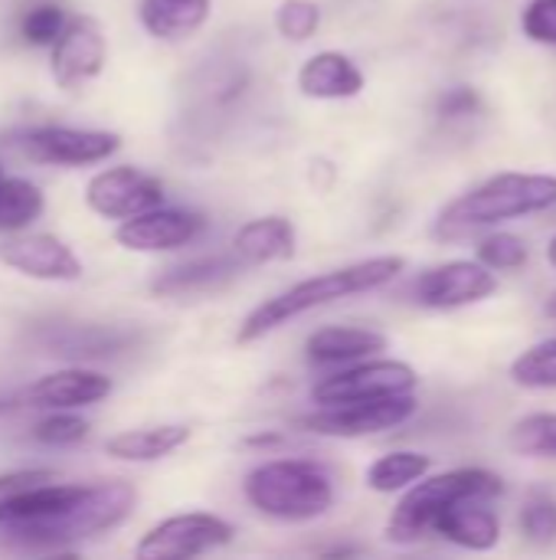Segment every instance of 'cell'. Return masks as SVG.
I'll list each match as a JSON object with an SVG mask.
<instances>
[{"label":"cell","mask_w":556,"mask_h":560,"mask_svg":"<svg viewBox=\"0 0 556 560\" xmlns=\"http://www.w3.org/2000/svg\"><path fill=\"white\" fill-rule=\"evenodd\" d=\"M206 230L203 213L180 207H154L138 217H128L115 230V243L128 253H170L184 249Z\"/></svg>","instance_id":"4fadbf2b"},{"label":"cell","mask_w":556,"mask_h":560,"mask_svg":"<svg viewBox=\"0 0 556 560\" xmlns=\"http://www.w3.org/2000/svg\"><path fill=\"white\" fill-rule=\"evenodd\" d=\"M111 390H115L111 377L88 368H66L39 377L26 390V404L39 410H82V407H95Z\"/></svg>","instance_id":"9a60e30c"},{"label":"cell","mask_w":556,"mask_h":560,"mask_svg":"<svg viewBox=\"0 0 556 560\" xmlns=\"http://www.w3.org/2000/svg\"><path fill=\"white\" fill-rule=\"evenodd\" d=\"M321 26V7L315 0H282L275 10V30L288 43H305Z\"/></svg>","instance_id":"f1b7e54d"},{"label":"cell","mask_w":556,"mask_h":560,"mask_svg":"<svg viewBox=\"0 0 556 560\" xmlns=\"http://www.w3.org/2000/svg\"><path fill=\"white\" fill-rule=\"evenodd\" d=\"M492 499H459L433 525V535L465 551H495L501 541V518L488 505Z\"/></svg>","instance_id":"e0dca14e"},{"label":"cell","mask_w":556,"mask_h":560,"mask_svg":"<svg viewBox=\"0 0 556 560\" xmlns=\"http://www.w3.org/2000/svg\"><path fill=\"white\" fill-rule=\"evenodd\" d=\"M187 440H190V427L184 423L141 427V430H125L105 440V453L118 463H157L177 453Z\"/></svg>","instance_id":"44dd1931"},{"label":"cell","mask_w":556,"mask_h":560,"mask_svg":"<svg viewBox=\"0 0 556 560\" xmlns=\"http://www.w3.org/2000/svg\"><path fill=\"white\" fill-rule=\"evenodd\" d=\"M242 262L236 256H197L180 266H170L154 276L151 292L161 299H190V295H206L223 285H229L239 276Z\"/></svg>","instance_id":"ac0fdd59"},{"label":"cell","mask_w":556,"mask_h":560,"mask_svg":"<svg viewBox=\"0 0 556 560\" xmlns=\"http://www.w3.org/2000/svg\"><path fill=\"white\" fill-rule=\"evenodd\" d=\"M416 413L413 394L380 397V400H357V404H338V407H318L315 413L298 417V427L318 436L334 440H360L377 436L387 430L403 427Z\"/></svg>","instance_id":"52a82bcc"},{"label":"cell","mask_w":556,"mask_h":560,"mask_svg":"<svg viewBox=\"0 0 556 560\" xmlns=\"http://www.w3.org/2000/svg\"><path fill=\"white\" fill-rule=\"evenodd\" d=\"M43 207L46 197L39 184L0 174V233H23L33 220H39Z\"/></svg>","instance_id":"cb8c5ba5"},{"label":"cell","mask_w":556,"mask_h":560,"mask_svg":"<svg viewBox=\"0 0 556 560\" xmlns=\"http://www.w3.org/2000/svg\"><path fill=\"white\" fill-rule=\"evenodd\" d=\"M49 72L59 89H79L102 75L108 62V39L95 16H69L56 43L49 46Z\"/></svg>","instance_id":"7c38bea8"},{"label":"cell","mask_w":556,"mask_h":560,"mask_svg":"<svg viewBox=\"0 0 556 560\" xmlns=\"http://www.w3.org/2000/svg\"><path fill=\"white\" fill-rule=\"evenodd\" d=\"M505 492L501 476L488 469H449L436 476L416 479L410 489H403V499L397 502L390 522H387V541L393 545H416L433 535L436 518L459 499H498Z\"/></svg>","instance_id":"5b68a950"},{"label":"cell","mask_w":556,"mask_h":560,"mask_svg":"<svg viewBox=\"0 0 556 560\" xmlns=\"http://www.w3.org/2000/svg\"><path fill=\"white\" fill-rule=\"evenodd\" d=\"M556 207V174H524V171H508L482 180L478 187L465 190L452 203L442 207L436 217V240L456 243L478 236L485 230H495L501 223L547 213Z\"/></svg>","instance_id":"3957f363"},{"label":"cell","mask_w":556,"mask_h":560,"mask_svg":"<svg viewBox=\"0 0 556 560\" xmlns=\"http://www.w3.org/2000/svg\"><path fill=\"white\" fill-rule=\"evenodd\" d=\"M295 85L305 98H318V102H341V98H357L367 85L364 69L338 52V49H324L315 52L301 62Z\"/></svg>","instance_id":"2e32d148"},{"label":"cell","mask_w":556,"mask_h":560,"mask_svg":"<svg viewBox=\"0 0 556 560\" xmlns=\"http://www.w3.org/2000/svg\"><path fill=\"white\" fill-rule=\"evenodd\" d=\"M518 456L531 459H556V413H528L511 427L508 436Z\"/></svg>","instance_id":"d4e9b609"},{"label":"cell","mask_w":556,"mask_h":560,"mask_svg":"<svg viewBox=\"0 0 556 560\" xmlns=\"http://www.w3.org/2000/svg\"><path fill=\"white\" fill-rule=\"evenodd\" d=\"M387 335L374 331V328H360V325H331V328H318L308 341H305V358L315 368H344L364 358H377L380 351H387Z\"/></svg>","instance_id":"d6986e66"},{"label":"cell","mask_w":556,"mask_h":560,"mask_svg":"<svg viewBox=\"0 0 556 560\" xmlns=\"http://www.w3.org/2000/svg\"><path fill=\"white\" fill-rule=\"evenodd\" d=\"M521 30L541 46H556V0H531L521 13Z\"/></svg>","instance_id":"d6a6232c"},{"label":"cell","mask_w":556,"mask_h":560,"mask_svg":"<svg viewBox=\"0 0 556 560\" xmlns=\"http://www.w3.org/2000/svg\"><path fill=\"white\" fill-rule=\"evenodd\" d=\"M475 259L482 266H488L492 272H518L528 266L531 259V249L521 236L514 233H488L482 243H478V253Z\"/></svg>","instance_id":"83f0119b"},{"label":"cell","mask_w":556,"mask_h":560,"mask_svg":"<svg viewBox=\"0 0 556 560\" xmlns=\"http://www.w3.org/2000/svg\"><path fill=\"white\" fill-rule=\"evenodd\" d=\"M511 381L528 390H556V338L528 348L511 364Z\"/></svg>","instance_id":"484cf974"},{"label":"cell","mask_w":556,"mask_h":560,"mask_svg":"<svg viewBox=\"0 0 556 560\" xmlns=\"http://www.w3.org/2000/svg\"><path fill=\"white\" fill-rule=\"evenodd\" d=\"M298 233L292 220L285 217H259L236 230L233 236V256L242 266H265V262H285L295 256Z\"/></svg>","instance_id":"ffe728a7"},{"label":"cell","mask_w":556,"mask_h":560,"mask_svg":"<svg viewBox=\"0 0 556 560\" xmlns=\"http://www.w3.org/2000/svg\"><path fill=\"white\" fill-rule=\"evenodd\" d=\"M125 335L118 331H102V328H69L62 335H52L49 348L52 354H79V358H98V354H115L125 348Z\"/></svg>","instance_id":"4316f807"},{"label":"cell","mask_w":556,"mask_h":560,"mask_svg":"<svg viewBox=\"0 0 556 560\" xmlns=\"http://www.w3.org/2000/svg\"><path fill=\"white\" fill-rule=\"evenodd\" d=\"M85 203L105 220H128L144 210L164 207V184L131 164L105 167L85 184Z\"/></svg>","instance_id":"8fae6325"},{"label":"cell","mask_w":556,"mask_h":560,"mask_svg":"<svg viewBox=\"0 0 556 560\" xmlns=\"http://www.w3.org/2000/svg\"><path fill=\"white\" fill-rule=\"evenodd\" d=\"M547 262H551V266L556 269V236L551 240V243H547Z\"/></svg>","instance_id":"8d00e7d4"},{"label":"cell","mask_w":556,"mask_h":560,"mask_svg":"<svg viewBox=\"0 0 556 560\" xmlns=\"http://www.w3.org/2000/svg\"><path fill=\"white\" fill-rule=\"evenodd\" d=\"M233 525L210 512L170 515L144 532L134 555L138 560H190L220 551L233 541Z\"/></svg>","instance_id":"ba28073f"},{"label":"cell","mask_w":556,"mask_h":560,"mask_svg":"<svg viewBox=\"0 0 556 560\" xmlns=\"http://www.w3.org/2000/svg\"><path fill=\"white\" fill-rule=\"evenodd\" d=\"M482 105V95L469 85L462 89H449L442 98H439V115L442 118H465V115H475Z\"/></svg>","instance_id":"836d02e7"},{"label":"cell","mask_w":556,"mask_h":560,"mask_svg":"<svg viewBox=\"0 0 556 560\" xmlns=\"http://www.w3.org/2000/svg\"><path fill=\"white\" fill-rule=\"evenodd\" d=\"M521 535L531 545H554L556 541V502L551 495H534L521 509Z\"/></svg>","instance_id":"1f68e13d"},{"label":"cell","mask_w":556,"mask_h":560,"mask_svg":"<svg viewBox=\"0 0 556 560\" xmlns=\"http://www.w3.org/2000/svg\"><path fill=\"white\" fill-rule=\"evenodd\" d=\"M544 312H547V318H554L556 322V292L547 299V305H544Z\"/></svg>","instance_id":"d590c367"},{"label":"cell","mask_w":556,"mask_h":560,"mask_svg":"<svg viewBox=\"0 0 556 560\" xmlns=\"http://www.w3.org/2000/svg\"><path fill=\"white\" fill-rule=\"evenodd\" d=\"M88 436V423L82 417H75L72 410H52L46 420H39L33 427V440L43 446H75Z\"/></svg>","instance_id":"4dcf8cb0"},{"label":"cell","mask_w":556,"mask_h":560,"mask_svg":"<svg viewBox=\"0 0 556 560\" xmlns=\"http://www.w3.org/2000/svg\"><path fill=\"white\" fill-rule=\"evenodd\" d=\"M495 292H498V272H492L478 259H452L433 266L413 282V299L433 312H456L465 305H478Z\"/></svg>","instance_id":"30bf717a"},{"label":"cell","mask_w":556,"mask_h":560,"mask_svg":"<svg viewBox=\"0 0 556 560\" xmlns=\"http://www.w3.org/2000/svg\"><path fill=\"white\" fill-rule=\"evenodd\" d=\"M403 269H406L403 256H374V259H360V262H351V266H341V269L301 279L292 289H285V292L265 299L262 305H256L242 318V325L236 331V341L239 345H252V341L279 331L282 325H288L292 318H301V315H308L315 308L334 305L341 299L377 292V289L390 285Z\"/></svg>","instance_id":"7a4b0ae2"},{"label":"cell","mask_w":556,"mask_h":560,"mask_svg":"<svg viewBox=\"0 0 556 560\" xmlns=\"http://www.w3.org/2000/svg\"><path fill=\"white\" fill-rule=\"evenodd\" d=\"M0 174H3V171H0Z\"/></svg>","instance_id":"74e56055"},{"label":"cell","mask_w":556,"mask_h":560,"mask_svg":"<svg viewBox=\"0 0 556 560\" xmlns=\"http://www.w3.org/2000/svg\"><path fill=\"white\" fill-rule=\"evenodd\" d=\"M138 502L131 482H36L0 495V535L33 551H59L118 528Z\"/></svg>","instance_id":"6da1fadb"},{"label":"cell","mask_w":556,"mask_h":560,"mask_svg":"<svg viewBox=\"0 0 556 560\" xmlns=\"http://www.w3.org/2000/svg\"><path fill=\"white\" fill-rule=\"evenodd\" d=\"M121 148L118 131L98 128H69V125H39L23 131L20 151L33 164H56V167H88L108 161Z\"/></svg>","instance_id":"9c48e42d"},{"label":"cell","mask_w":556,"mask_h":560,"mask_svg":"<svg viewBox=\"0 0 556 560\" xmlns=\"http://www.w3.org/2000/svg\"><path fill=\"white\" fill-rule=\"evenodd\" d=\"M66 10L59 3H36L23 13L20 20V36L33 46H52L56 36L62 33L66 26Z\"/></svg>","instance_id":"f546056e"},{"label":"cell","mask_w":556,"mask_h":560,"mask_svg":"<svg viewBox=\"0 0 556 560\" xmlns=\"http://www.w3.org/2000/svg\"><path fill=\"white\" fill-rule=\"evenodd\" d=\"M246 502L275 522H315L334 509V479L311 459H269L242 482Z\"/></svg>","instance_id":"277c9868"},{"label":"cell","mask_w":556,"mask_h":560,"mask_svg":"<svg viewBox=\"0 0 556 560\" xmlns=\"http://www.w3.org/2000/svg\"><path fill=\"white\" fill-rule=\"evenodd\" d=\"M210 0H141L138 20L154 39H187L210 20Z\"/></svg>","instance_id":"7402d4cb"},{"label":"cell","mask_w":556,"mask_h":560,"mask_svg":"<svg viewBox=\"0 0 556 560\" xmlns=\"http://www.w3.org/2000/svg\"><path fill=\"white\" fill-rule=\"evenodd\" d=\"M0 262L10 266L13 272H20L26 279H39V282H79L85 272L75 249L52 233L10 236L0 246Z\"/></svg>","instance_id":"5bb4252c"},{"label":"cell","mask_w":556,"mask_h":560,"mask_svg":"<svg viewBox=\"0 0 556 560\" xmlns=\"http://www.w3.org/2000/svg\"><path fill=\"white\" fill-rule=\"evenodd\" d=\"M49 479H59L56 472L49 469H20V472H7L0 476V495H10V492H20L26 486H36V482H49Z\"/></svg>","instance_id":"e575fe53"},{"label":"cell","mask_w":556,"mask_h":560,"mask_svg":"<svg viewBox=\"0 0 556 560\" xmlns=\"http://www.w3.org/2000/svg\"><path fill=\"white\" fill-rule=\"evenodd\" d=\"M419 377L406 361L390 358H364L354 364H344L341 371L321 377L311 390V400L318 407H338V404H357V400H380L397 394H416Z\"/></svg>","instance_id":"8992f818"},{"label":"cell","mask_w":556,"mask_h":560,"mask_svg":"<svg viewBox=\"0 0 556 560\" xmlns=\"http://www.w3.org/2000/svg\"><path fill=\"white\" fill-rule=\"evenodd\" d=\"M426 472H433V459L426 453H416V450H397V453H387L380 456L377 463L367 466V489L370 492H380V495H393V492H403L410 489L416 479H423Z\"/></svg>","instance_id":"603a6c76"}]
</instances>
